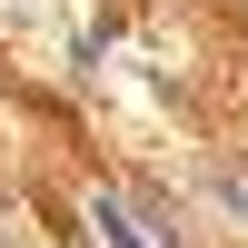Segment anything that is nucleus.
Instances as JSON below:
<instances>
[{
	"instance_id": "nucleus-1",
	"label": "nucleus",
	"mask_w": 248,
	"mask_h": 248,
	"mask_svg": "<svg viewBox=\"0 0 248 248\" xmlns=\"http://www.w3.org/2000/svg\"><path fill=\"white\" fill-rule=\"evenodd\" d=\"M90 218H99V248H149V229L129 218V199H90Z\"/></svg>"
}]
</instances>
